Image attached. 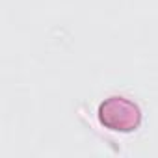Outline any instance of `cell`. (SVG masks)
<instances>
[{"instance_id": "1", "label": "cell", "mask_w": 158, "mask_h": 158, "mask_svg": "<svg viewBox=\"0 0 158 158\" xmlns=\"http://www.w3.org/2000/svg\"><path fill=\"white\" fill-rule=\"evenodd\" d=\"M97 115L102 127H106L108 130H115V132H132L141 123L139 106L134 101L125 99L121 95H112L104 99L99 104Z\"/></svg>"}]
</instances>
